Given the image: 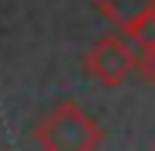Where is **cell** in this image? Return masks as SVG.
Instances as JSON below:
<instances>
[{"label": "cell", "instance_id": "cell-1", "mask_svg": "<svg viewBox=\"0 0 155 151\" xmlns=\"http://www.w3.org/2000/svg\"><path fill=\"white\" fill-rule=\"evenodd\" d=\"M35 141L41 151H97L104 144V127L76 100H62L35 124Z\"/></svg>", "mask_w": 155, "mask_h": 151}, {"label": "cell", "instance_id": "cell-2", "mask_svg": "<svg viewBox=\"0 0 155 151\" xmlns=\"http://www.w3.org/2000/svg\"><path fill=\"white\" fill-rule=\"evenodd\" d=\"M83 69L100 86H124L127 76L138 72V45L121 28L107 31V34H100L93 41V48L83 55Z\"/></svg>", "mask_w": 155, "mask_h": 151}, {"label": "cell", "instance_id": "cell-3", "mask_svg": "<svg viewBox=\"0 0 155 151\" xmlns=\"http://www.w3.org/2000/svg\"><path fill=\"white\" fill-rule=\"evenodd\" d=\"M93 4L104 17H110L117 28L127 24L131 17H141V14L155 11V0H93Z\"/></svg>", "mask_w": 155, "mask_h": 151}, {"label": "cell", "instance_id": "cell-4", "mask_svg": "<svg viewBox=\"0 0 155 151\" xmlns=\"http://www.w3.org/2000/svg\"><path fill=\"white\" fill-rule=\"evenodd\" d=\"M121 31H124L138 48H155V11L141 14V17H131L127 24H121Z\"/></svg>", "mask_w": 155, "mask_h": 151}, {"label": "cell", "instance_id": "cell-5", "mask_svg": "<svg viewBox=\"0 0 155 151\" xmlns=\"http://www.w3.org/2000/svg\"><path fill=\"white\" fill-rule=\"evenodd\" d=\"M138 72H141L145 83L155 86V48H141V55H138Z\"/></svg>", "mask_w": 155, "mask_h": 151}]
</instances>
